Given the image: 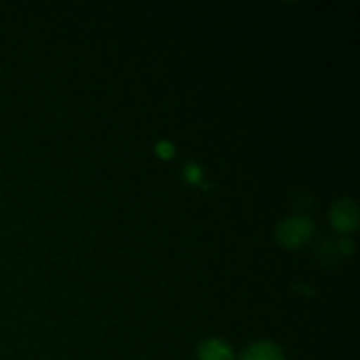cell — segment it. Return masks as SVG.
I'll use <instances>...</instances> for the list:
<instances>
[{
    "mask_svg": "<svg viewBox=\"0 0 360 360\" xmlns=\"http://www.w3.org/2000/svg\"><path fill=\"white\" fill-rule=\"evenodd\" d=\"M313 236V224L306 217H292L281 221L276 238L287 248H297Z\"/></svg>",
    "mask_w": 360,
    "mask_h": 360,
    "instance_id": "6da1fadb",
    "label": "cell"
},
{
    "mask_svg": "<svg viewBox=\"0 0 360 360\" xmlns=\"http://www.w3.org/2000/svg\"><path fill=\"white\" fill-rule=\"evenodd\" d=\"M330 221L340 232H352L359 224V210L350 199H340L330 210Z\"/></svg>",
    "mask_w": 360,
    "mask_h": 360,
    "instance_id": "7a4b0ae2",
    "label": "cell"
},
{
    "mask_svg": "<svg viewBox=\"0 0 360 360\" xmlns=\"http://www.w3.org/2000/svg\"><path fill=\"white\" fill-rule=\"evenodd\" d=\"M199 359L200 360H232L231 347L221 340H207L199 347Z\"/></svg>",
    "mask_w": 360,
    "mask_h": 360,
    "instance_id": "3957f363",
    "label": "cell"
},
{
    "mask_svg": "<svg viewBox=\"0 0 360 360\" xmlns=\"http://www.w3.org/2000/svg\"><path fill=\"white\" fill-rule=\"evenodd\" d=\"M241 360H285V357L276 345L262 341L246 348Z\"/></svg>",
    "mask_w": 360,
    "mask_h": 360,
    "instance_id": "277c9868",
    "label": "cell"
},
{
    "mask_svg": "<svg viewBox=\"0 0 360 360\" xmlns=\"http://www.w3.org/2000/svg\"><path fill=\"white\" fill-rule=\"evenodd\" d=\"M185 178L188 179L190 183H199L202 179V172H200L199 165L188 164L185 167Z\"/></svg>",
    "mask_w": 360,
    "mask_h": 360,
    "instance_id": "5b68a950",
    "label": "cell"
},
{
    "mask_svg": "<svg viewBox=\"0 0 360 360\" xmlns=\"http://www.w3.org/2000/svg\"><path fill=\"white\" fill-rule=\"evenodd\" d=\"M157 155L160 158H172V155H174V146H172L171 143H167V141H162V143L157 144Z\"/></svg>",
    "mask_w": 360,
    "mask_h": 360,
    "instance_id": "8992f818",
    "label": "cell"
},
{
    "mask_svg": "<svg viewBox=\"0 0 360 360\" xmlns=\"http://www.w3.org/2000/svg\"><path fill=\"white\" fill-rule=\"evenodd\" d=\"M340 250L343 253H352V252H354V245H352L350 239H343V241L340 243Z\"/></svg>",
    "mask_w": 360,
    "mask_h": 360,
    "instance_id": "52a82bcc",
    "label": "cell"
}]
</instances>
